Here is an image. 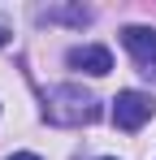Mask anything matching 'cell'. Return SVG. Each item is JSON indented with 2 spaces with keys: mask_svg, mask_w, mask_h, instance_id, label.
Instances as JSON below:
<instances>
[{
  "mask_svg": "<svg viewBox=\"0 0 156 160\" xmlns=\"http://www.w3.org/2000/svg\"><path fill=\"white\" fill-rule=\"evenodd\" d=\"M100 160H117V156H100Z\"/></svg>",
  "mask_w": 156,
  "mask_h": 160,
  "instance_id": "8",
  "label": "cell"
},
{
  "mask_svg": "<svg viewBox=\"0 0 156 160\" xmlns=\"http://www.w3.org/2000/svg\"><path fill=\"white\" fill-rule=\"evenodd\" d=\"M4 160H44V156H35V152H13V156H4Z\"/></svg>",
  "mask_w": 156,
  "mask_h": 160,
  "instance_id": "6",
  "label": "cell"
},
{
  "mask_svg": "<svg viewBox=\"0 0 156 160\" xmlns=\"http://www.w3.org/2000/svg\"><path fill=\"white\" fill-rule=\"evenodd\" d=\"M148 117H152V95H143V91H117V100H113L117 130H139V126H148Z\"/></svg>",
  "mask_w": 156,
  "mask_h": 160,
  "instance_id": "2",
  "label": "cell"
},
{
  "mask_svg": "<svg viewBox=\"0 0 156 160\" xmlns=\"http://www.w3.org/2000/svg\"><path fill=\"white\" fill-rule=\"evenodd\" d=\"M70 69H78V74H91V78H104L108 69H113V52L104 48V43H78V48H70Z\"/></svg>",
  "mask_w": 156,
  "mask_h": 160,
  "instance_id": "4",
  "label": "cell"
},
{
  "mask_svg": "<svg viewBox=\"0 0 156 160\" xmlns=\"http://www.w3.org/2000/svg\"><path fill=\"white\" fill-rule=\"evenodd\" d=\"M44 117L52 126H91L100 117V100L91 91H82L74 82L65 87H48L44 91Z\"/></svg>",
  "mask_w": 156,
  "mask_h": 160,
  "instance_id": "1",
  "label": "cell"
},
{
  "mask_svg": "<svg viewBox=\"0 0 156 160\" xmlns=\"http://www.w3.org/2000/svg\"><path fill=\"white\" fill-rule=\"evenodd\" d=\"M122 43H126V52L134 56V65L152 78L156 74V26H126L122 30Z\"/></svg>",
  "mask_w": 156,
  "mask_h": 160,
  "instance_id": "3",
  "label": "cell"
},
{
  "mask_svg": "<svg viewBox=\"0 0 156 160\" xmlns=\"http://www.w3.org/2000/svg\"><path fill=\"white\" fill-rule=\"evenodd\" d=\"M4 43H9V30H4V26H0V48H4Z\"/></svg>",
  "mask_w": 156,
  "mask_h": 160,
  "instance_id": "7",
  "label": "cell"
},
{
  "mask_svg": "<svg viewBox=\"0 0 156 160\" xmlns=\"http://www.w3.org/2000/svg\"><path fill=\"white\" fill-rule=\"evenodd\" d=\"M39 18H44V22H74V26H82V22H91V9H44V13H39Z\"/></svg>",
  "mask_w": 156,
  "mask_h": 160,
  "instance_id": "5",
  "label": "cell"
}]
</instances>
